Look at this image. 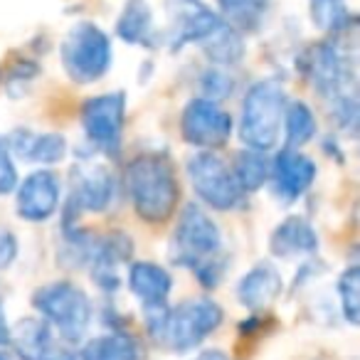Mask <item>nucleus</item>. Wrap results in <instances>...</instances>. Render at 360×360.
Returning <instances> with one entry per match:
<instances>
[{
    "label": "nucleus",
    "mask_w": 360,
    "mask_h": 360,
    "mask_svg": "<svg viewBox=\"0 0 360 360\" xmlns=\"http://www.w3.org/2000/svg\"><path fill=\"white\" fill-rule=\"evenodd\" d=\"M126 193L143 222L160 225L170 220L180 202L173 160L165 153H139L126 165Z\"/></svg>",
    "instance_id": "f257e3e1"
},
{
    "label": "nucleus",
    "mask_w": 360,
    "mask_h": 360,
    "mask_svg": "<svg viewBox=\"0 0 360 360\" xmlns=\"http://www.w3.org/2000/svg\"><path fill=\"white\" fill-rule=\"evenodd\" d=\"M146 319H148L150 335L160 345L175 353H188L220 328L225 311L212 299H188L173 309L160 306V309L146 311Z\"/></svg>",
    "instance_id": "f03ea898"
},
{
    "label": "nucleus",
    "mask_w": 360,
    "mask_h": 360,
    "mask_svg": "<svg viewBox=\"0 0 360 360\" xmlns=\"http://www.w3.org/2000/svg\"><path fill=\"white\" fill-rule=\"evenodd\" d=\"M286 89L279 79H259L247 89L240 116V139L250 150L266 153L279 143Z\"/></svg>",
    "instance_id": "7ed1b4c3"
},
{
    "label": "nucleus",
    "mask_w": 360,
    "mask_h": 360,
    "mask_svg": "<svg viewBox=\"0 0 360 360\" xmlns=\"http://www.w3.org/2000/svg\"><path fill=\"white\" fill-rule=\"evenodd\" d=\"M355 47L338 42H316L299 57V72L323 99L355 96Z\"/></svg>",
    "instance_id": "20e7f679"
},
{
    "label": "nucleus",
    "mask_w": 360,
    "mask_h": 360,
    "mask_svg": "<svg viewBox=\"0 0 360 360\" xmlns=\"http://www.w3.org/2000/svg\"><path fill=\"white\" fill-rule=\"evenodd\" d=\"M222 252V232L217 222L202 210L200 205L191 202L183 207L178 225L170 237L168 257L175 266L198 271L207 262L217 259Z\"/></svg>",
    "instance_id": "39448f33"
},
{
    "label": "nucleus",
    "mask_w": 360,
    "mask_h": 360,
    "mask_svg": "<svg viewBox=\"0 0 360 360\" xmlns=\"http://www.w3.org/2000/svg\"><path fill=\"white\" fill-rule=\"evenodd\" d=\"M32 306L40 311L45 323L50 328H57L62 340H70V343H79L84 338L94 314L86 291L72 281H52L47 286H40L32 296Z\"/></svg>",
    "instance_id": "423d86ee"
},
{
    "label": "nucleus",
    "mask_w": 360,
    "mask_h": 360,
    "mask_svg": "<svg viewBox=\"0 0 360 360\" xmlns=\"http://www.w3.org/2000/svg\"><path fill=\"white\" fill-rule=\"evenodd\" d=\"M62 67L75 84H94L111 70V40L94 22H77L70 27L60 47Z\"/></svg>",
    "instance_id": "0eeeda50"
},
{
    "label": "nucleus",
    "mask_w": 360,
    "mask_h": 360,
    "mask_svg": "<svg viewBox=\"0 0 360 360\" xmlns=\"http://www.w3.org/2000/svg\"><path fill=\"white\" fill-rule=\"evenodd\" d=\"M79 121L89 143L99 153L109 155V158H119L121 146H124V126H126L124 91H109V94H99L86 99L82 104Z\"/></svg>",
    "instance_id": "6e6552de"
},
{
    "label": "nucleus",
    "mask_w": 360,
    "mask_h": 360,
    "mask_svg": "<svg viewBox=\"0 0 360 360\" xmlns=\"http://www.w3.org/2000/svg\"><path fill=\"white\" fill-rule=\"evenodd\" d=\"M188 178L195 195L217 212L235 210L245 198L232 168L212 150H200L188 160Z\"/></svg>",
    "instance_id": "1a4fd4ad"
},
{
    "label": "nucleus",
    "mask_w": 360,
    "mask_h": 360,
    "mask_svg": "<svg viewBox=\"0 0 360 360\" xmlns=\"http://www.w3.org/2000/svg\"><path fill=\"white\" fill-rule=\"evenodd\" d=\"M116 198V178L104 163H79L72 170V191L62 230L77 227L82 212H106Z\"/></svg>",
    "instance_id": "9d476101"
},
{
    "label": "nucleus",
    "mask_w": 360,
    "mask_h": 360,
    "mask_svg": "<svg viewBox=\"0 0 360 360\" xmlns=\"http://www.w3.org/2000/svg\"><path fill=\"white\" fill-rule=\"evenodd\" d=\"M163 8L168 15L163 37L173 52L188 45H202L222 25V18L202 0H163Z\"/></svg>",
    "instance_id": "9b49d317"
},
{
    "label": "nucleus",
    "mask_w": 360,
    "mask_h": 360,
    "mask_svg": "<svg viewBox=\"0 0 360 360\" xmlns=\"http://www.w3.org/2000/svg\"><path fill=\"white\" fill-rule=\"evenodd\" d=\"M180 136L200 150H217L232 136V116L217 101L191 99L180 114Z\"/></svg>",
    "instance_id": "f8f14e48"
},
{
    "label": "nucleus",
    "mask_w": 360,
    "mask_h": 360,
    "mask_svg": "<svg viewBox=\"0 0 360 360\" xmlns=\"http://www.w3.org/2000/svg\"><path fill=\"white\" fill-rule=\"evenodd\" d=\"M62 200L60 178L52 170H35L15 188L18 215L25 222H47Z\"/></svg>",
    "instance_id": "ddd939ff"
},
{
    "label": "nucleus",
    "mask_w": 360,
    "mask_h": 360,
    "mask_svg": "<svg viewBox=\"0 0 360 360\" xmlns=\"http://www.w3.org/2000/svg\"><path fill=\"white\" fill-rule=\"evenodd\" d=\"M269 180L281 202H296L316 180V163L301 148H281L269 163Z\"/></svg>",
    "instance_id": "4468645a"
},
{
    "label": "nucleus",
    "mask_w": 360,
    "mask_h": 360,
    "mask_svg": "<svg viewBox=\"0 0 360 360\" xmlns=\"http://www.w3.org/2000/svg\"><path fill=\"white\" fill-rule=\"evenodd\" d=\"M20 360H75L55 330L40 319H22L11 328V340Z\"/></svg>",
    "instance_id": "2eb2a0df"
},
{
    "label": "nucleus",
    "mask_w": 360,
    "mask_h": 360,
    "mask_svg": "<svg viewBox=\"0 0 360 360\" xmlns=\"http://www.w3.org/2000/svg\"><path fill=\"white\" fill-rule=\"evenodd\" d=\"M131 255H134V242L126 232H109L104 237H94L86 266L91 269L96 286L104 291L119 289L121 279L116 269H119V264L129 262Z\"/></svg>",
    "instance_id": "dca6fc26"
},
{
    "label": "nucleus",
    "mask_w": 360,
    "mask_h": 360,
    "mask_svg": "<svg viewBox=\"0 0 360 360\" xmlns=\"http://www.w3.org/2000/svg\"><path fill=\"white\" fill-rule=\"evenodd\" d=\"M269 250L279 259H294V257H309L319 250V235L306 217L291 215L281 225L274 227L269 237Z\"/></svg>",
    "instance_id": "f3484780"
},
{
    "label": "nucleus",
    "mask_w": 360,
    "mask_h": 360,
    "mask_svg": "<svg viewBox=\"0 0 360 360\" xmlns=\"http://www.w3.org/2000/svg\"><path fill=\"white\" fill-rule=\"evenodd\" d=\"M129 289L146 311L160 309L173 289V276L153 262H134L129 269Z\"/></svg>",
    "instance_id": "a211bd4d"
},
{
    "label": "nucleus",
    "mask_w": 360,
    "mask_h": 360,
    "mask_svg": "<svg viewBox=\"0 0 360 360\" xmlns=\"http://www.w3.org/2000/svg\"><path fill=\"white\" fill-rule=\"evenodd\" d=\"M284 281L281 274L271 264H257L255 269H250L237 284V299L245 309L250 311H264L266 306H271L279 299Z\"/></svg>",
    "instance_id": "6ab92c4d"
},
{
    "label": "nucleus",
    "mask_w": 360,
    "mask_h": 360,
    "mask_svg": "<svg viewBox=\"0 0 360 360\" xmlns=\"http://www.w3.org/2000/svg\"><path fill=\"white\" fill-rule=\"evenodd\" d=\"M11 153L32 160L40 165L62 163L67 155V141L60 134H30V131H15L6 139Z\"/></svg>",
    "instance_id": "aec40b11"
},
{
    "label": "nucleus",
    "mask_w": 360,
    "mask_h": 360,
    "mask_svg": "<svg viewBox=\"0 0 360 360\" xmlns=\"http://www.w3.org/2000/svg\"><path fill=\"white\" fill-rule=\"evenodd\" d=\"M116 35L126 42V45H141V47H153L155 42V25H153V13L146 0H126L124 11L116 22Z\"/></svg>",
    "instance_id": "412c9836"
},
{
    "label": "nucleus",
    "mask_w": 360,
    "mask_h": 360,
    "mask_svg": "<svg viewBox=\"0 0 360 360\" xmlns=\"http://www.w3.org/2000/svg\"><path fill=\"white\" fill-rule=\"evenodd\" d=\"M202 50L215 62V67H230L245 55V40H242V32H237L235 27L222 20V25L202 42Z\"/></svg>",
    "instance_id": "4be33fe9"
},
{
    "label": "nucleus",
    "mask_w": 360,
    "mask_h": 360,
    "mask_svg": "<svg viewBox=\"0 0 360 360\" xmlns=\"http://www.w3.org/2000/svg\"><path fill=\"white\" fill-rule=\"evenodd\" d=\"M220 18L237 32H252L262 25L269 0H217Z\"/></svg>",
    "instance_id": "5701e85b"
},
{
    "label": "nucleus",
    "mask_w": 360,
    "mask_h": 360,
    "mask_svg": "<svg viewBox=\"0 0 360 360\" xmlns=\"http://www.w3.org/2000/svg\"><path fill=\"white\" fill-rule=\"evenodd\" d=\"M82 360H139V345L126 333H106L82 348Z\"/></svg>",
    "instance_id": "b1692460"
},
{
    "label": "nucleus",
    "mask_w": 360,
    "mask_h": 360,
    "mask_svg": "<svg viewBox=\"0 0 360 360\" xmlns=\"http://www.w3.org/2000/svg\"><path fill=\"white\" fill-rule=\"evenodd\" d=\"M284 131H286V143L289 148H301L306 146L319 131L316 124V114L311 111V106L306 101L296 99L291 104H286L284 109Z\"/></svg>",
    "instance_id": "393cba45"
},
{
    "label": "nucleus",
    "mask_w": 360,
    "mask_h": 360,
    "mask_svg": "<svg viewBox=\"0 0 360 360\" xmlns=\"http://www.w3.org/2000/svg\"><path fill=\"white\" fill-rule=\"evenodd\" d=\"M237 183H240L242 193H255L269 180V158L259 150H240L232 165Z\"/></svg>",
    "instance_id": "a878e982"
},
{
    "label": "nucleus",
    "mask_w": 360,
    "mask_h": 360,
    "mask_svg": "<svg viewBox=\"0 0 360 360\" xmlns=\"http://www.w3.org/2000/svg\"><path fill=\"white\" fill-rule=\"evenodd\" d=\"M311 18H314L316 27L330 32V35L355 22V18L345 11L343 0H311Z\"/></svg>",
    "instance_id": "bb28decb"
},
{
    "label": "nucleus",
    "mask_w": 360,
    "mask_h": 360,
    "mask_svg": "<svg viewBox=\"0 0 360 360\" xmlns=\"http://www.w3.org/2000/svg\"><path fill=\"white\" fill-rule=\"evenodd\" d=\"M338 296H340V309L348 323H358L360 321V269L358 266H348L338 279Z\"/></svg>",
    "instance_id": "cd10ccee"
},
{
    "label": "nucleus",
    "mask_w": 360,
    "mask_h": 360,
    "mask_svg": "<svg viewBox=\"0 0 360 360\" xmlns=\"http://www.w3.org/2000/svg\"><path fill=\"white\" fill-rule=\"evenodd\" d=\"M232 86L235 84H232L230 75H225L222 67H215V70L205 72V77L200 79V89H202L200 99H207V101L225 99V96L232 91Z\"/></svg>",
    "instance_id": "c85d7f7f"
},
{
    "label": "nucleus",
    "mask_w": 360,
    "mask_h": 360,
    "mask_svg": "<svg viewBox=\"0 0 360 360\" xmlns=\"http://www.w3.org/2000/svg\"><path fill=\"white\" fill-rule=\"evenodd\" d=\"M18 183V168H15V160H13V153L8 148L6 139H0V195H11L15 193Z\"/></svg>",
    "instance_id": "c756f323"
},
{
    "label": "nucleus",
    "mask_w": 360,
    "mask_h": 360,
    "mask_svg": "<svg viewBox=\"0 0 360 360\" xmlns=\"http://www.w3.org/2000/svg\"><path fill=\"white\" fill-rule=\"evenodd\" d=\"M18 259V237L11 230L0 227V269H8Z\"/></svg>",
    "instance_id": "7c9ffc66"
},
{
    "label": "nucleus",
    "mask_w": 360,
    "mask_h": 360,
    "mask_svg": "<svg viewBox=\"0 0 360 360\" xmlns=\"http://www.w3.org/2000/svg\"><path fill=\"white\" fill-rule=\"evenodd\" d=\"M8 340H11V326H8L6 314L0 309V345H8Z\"/></svg>",
    "instance_id": "2f4dec72"
},
{
    "label": "nucleus",
    "mask_w": 360,
    "mask_h": 360,
    "mask_svg": "<svg viewBox=\"0 0 360 360\" xmlns=\"http://www.w3.org/2000/svg\"><path fill=\"white\" fill-rule=\"evenodd\" d=\"M193 360H230V358H227V355L222 353V350H215V348H212V350H202V353H200V355H195Z\"/></svg>",
    "instance_id": "473e14b6"
},
{
    "label": "nucleus",
    "mask_w": 360,
    "mask_h": 360,
    "mask_svg": "<svg viewBox=\"0 0 360 360\" xmlns=\"http://www.w3.org/2000/svg\"><path fill=\"white\" fill-rule=\"evenodd\" d=\"M0 360H11V358H8V355H6V353H0Z\"/></svg>",
    "instance_id": "72a5a7b5"
}]
</instances>
